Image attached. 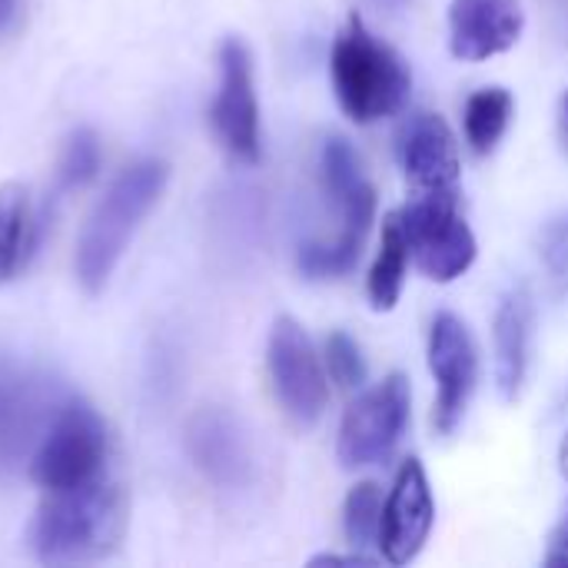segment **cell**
Returning a JSON list of instances; mask_svg holds the SVG:
<instances>
[{
  "label": "cell",
  "instance_id": "obj_2",
  "mask_svg": "<svg viewBox=\"0 0 568 568\" xmlns=\"http://www.w3.org/2000/svg\"><path fill=\"white\" fill-rule=\"evenodd\" d=\"M166 163L163 160H140L126 166L103 200L93 206L90 220L83 223V233L77 240V280L93 296L106 286L110 273L116 270L120 256L126 253V243L133 240L140 220L153 210L166 186Z\"/></svg>",
  "mask_w": 568,
  "mask_h": 568
},
{
  "label": "cell",
  "instance_id": "obj_24",
  "mask_svg": "<svg viewBox=\"0 0 568 568\" xmlns=\"http://www.w3.org/2000/svg\"><path fill=\"white\" fill-rule=\"evenodd\" d=\"M552 566H568V516L566 523L559 526L556 539H552V556H549Z\"/></svg>",
  "mask_w": 568,
  "mask_h": 568
},
{
  "label": "cell",
  "instance_id": "obj_6",
  "mask_svg": "<svg viewBox=\"0 0 568 568\" xmlns=\"http://www.w3.org/2000/svg\"><path fill=\"white\" fill-rule=\"evenodd\" d=\"M396 216L406 233L409 256L429 280L453 283L476 263V236L463 220L453 190H433Z\"/></svg>",
  "mask_w": 568,
  "mask_h": 568
},
{
  "label": "cell",
  "instance_id": "obj_7",
  "mask_svg": "<svg viewBox=\"0 0 568 568\" xmlns=\"http://www.w3.org/2000/svg\"><path fill=\"white\" fill-rule=\"evenodd\" d=\"M409 423V379L393 373L379 386L366 389L343 416L339 463L346 469H366L386 463L399 446Z\"/></svg>",
  "mask_w": 568,
  "mask_h": 568
},
{
  "label": "cell",
  "instance_id": "obj_23",
  "mask_svg": "<svg viewBox=\"0 0 568 568\" xmlns=\"http://www.w3.org/2000/svg\"><path fill=\"white\" fill-rule=\"evenodd\" d=\"M542 263L552 283V293L562 300L568 293V213L556 216L542 233Z\"/></svg>",
  "mask_w": 568,
  "mask_h": 568
},
{
  "label": "cell",
  "instance_id": "obj_16",
  "mask_svg": "<svg viewBox=\"0 0 568 568\" xmlns=\"http://www.w3.org/2000/svg\"><path fill=\"white\" fill-rule=\"evenodd\" d=\"M529 343H532V296L526 286H516L503 296L496 313V383L506 399H516L526 383Z\"/></svg>",
  "mask_w": 568,
  "mask_h": 568
},
{
  "label": "cell",
  "instance_id": "obj_10",
  "mask_svg": "<svg viewBox=\"0 0 568 568\" xmlns=\"http://www.w3.org/2000/svg\"><path fill=\"white\" fill-rule=\"evenodd\" d=\"M429 369L436 379V429L453 436L466 416V406L476 393L479 379V356L469 326L453 316L439 313L429 329Z\"/></svg>",
  "mask_w": 568,
  "mask_h": 568
},
{
  "label": "cell",
  "instance_id": "obj_25",
  "mask_svg": "<svg viewBox=\"0 0 568 568\" xmlns=\"http://www.w3.org/2000/svg\"><path fill=\"white\" fill-rule=\"evenodd\" d=\"M20 13V0H0V33H7L17 23Z\"/></svg>",
  "mask_w": 568,
  "mask_h": 568
},
{
  "label": "cell",
  "instance_id": "obj_4",
  "mask_svg": "<svg viewBox=\"0 0 568 568\" xmlns=\"http://www.w3.org/2000/svg\"><path fill=\"white\" fill-rule=\"evenodd\" d=\"M320 173H323L326 196L339 206L343 226L333 243L303 246L300 270L313 280L339 276L359 260L363 240H366V233L373 226V213H376V193H373L369 180L363 176V166H359L353 146L343 136H329L323 143Z\"/></svg>",
  "mask_w": 568,
  "mask_h": 568
},
{
  "label": "cell",
  "instance_id": "obj_1",
  "mask_svg": "<svg viewBox=\"0 0 568 568\" xmlns=\"http://www.w3.org/2000/svg\"><path fill=\"white\" fill-rule=\"evenodd\" d=\"M123 523V489L103 473L83 486L47 493L33 519V552L47 566L97 562L116 549Z\"/></svg>",
  "mask_w": 568,
  "mask_h": 568
},
{
  "label": "cell",
  "instance_id": "obj_28",
  "mask_svg": "<svg viewBox=\"0 0 568 568\" xmlns=\"http://www.w3.org/2000/svg\"><path fill=\"white\" fill-rule=\"evenodd\" d=\"M566 123H568V97H566Z\"/></svg>",
  "mask_w": 568,
  "mask_h": 568
},
{
  "label": "cell",
  "instance_id": "obj_22",
  "mask_svg": "<svg viewBox=\"0 0 568 568\" xmlns=\"http://www.w3.org/2000/svg\"><path fill=\"white\" fill-rule=\"evenodd\" d=\"M326 366H329V376L339 383V389H359L366 383L363 353L346 333H333L326 339Z\"/></svg>",
  "mask_w": 568,
  "mask_h": 568
},
{
  "label": "cell",
  "instance_id": "obj_20",
  "mask_svg": "<svg viewBox=\"0 0 568 568\" xmlns=\"http://www.w3.org/2000/svg\"><path fill=\"white\" fill-rule=\"evenodd\" d=\"M379 526H383V496L376 483H359L343 506V529L356 552L379 546Z\"/></svg>",
  "mask_w": 568,
  "mask_h": 568
},
{
  "label": "cell",
  "instance_id": "obj_18",
  "mask_svg": "<svg viewBox=\"0 0 568 568\" xmlns=\"http://www.w3.org/2000/svg\"><path fill=\"white\" fill-rule=\"evenodd\" d=\"M30 203L20 183L0 186V286L10 283L30 253Z\"/></svg>",
  "mask_w": 568,
  "mask_h": 568
},
{
  "label": "cell",
  "instance_id": "obj_5",
  "mask_svg": "<svg viewBox=\"0 0 568 568\" xmlns=\"http://www.w3.org/2000/svg\"><path fill=\"white\" fill-rule=\"evenodd\" d=\"M106 466V429L103 419L87 403H67L50 419L37 453L30 459V479L43 489H73L97 476Z\"/></svg>",
  "mask_w": 568,
  "mask_h": 568
},
{
  "label": "cell",
  "instance_id": "obj_27",
  "mask_svg": "<svg viewBox=\"0 0 568 568\" xmlns=\"http://www.w3.org/2000/svg\"><path fill=\"white\" fill-rule=\"evenodd\" d=\"M376 3H386V7H399L403 0H376Z\"/></svg>",
  "mask_w": 568,
  "mask_h": 568
},
{
  "label": "cell",
  "instance_id": "obj_19",
  "mask_svg": "<svg viewBox=\"0 0 568 568\" xmlns=\"http://www.w3.org/2000/svg\"><path fill=\"white\" fill-rule=\"evenodd\" d=\"M466 140L476 153H493L513 120V93L503 87L476 90L466 100Z\"/></svg>",
  "mask_w": 568,
  "mask_h": 568
},
{
  "label": "cell",
  "instance_id": "obj_15",
  "mask_svg": "<svg viewBox=\"0 0 568 568\" xmlns=\"http://www.w3.org/2000/svg\"><path fill=\"white\" fill-rule=\"evenodd\" d=\"M399 163L419 190H453L459 180V146L449 123L439 113H413L399 133Z\"/></svg>",
  "mask_w": 568,
  "mask_h": 568
},
{
  "label": "cell",
  "instance_id": "obj_9",
  "mask_svg": "<svg viewBox=\"0 0 568 568\" xmlns=\"http://www.w3.org/2000/svg\"><path fill=\"white\" fill-rule=\"evenodd\" d=\"M210 123L233 160H260V106L253 90V60L246 43L236 37L220 47V90L210 106Z\"/></svg>",
  "mask_w": 568,
  "mask_h": 568
},
{
  "label": "cell",
  "instance_id": "obj_13",
  "mask_svg": "<svg viewBox=\"0 0 568 568\" xmlns=\"http://www.w3.org/2000/svg\"><path fill=\"white\" fill-rule=\"evenodd\" d=\"M186 449L196 469L220 489H240L250 483L253 456L246 433L226 409H203L186 429Z\"/></svg>",
  "mask_w": 568,
  "mask_h": 568
},
{
  "label": "cell",
  "instance_id": "obj_11",
  "mask_svg": "<svg viewBox=\"0 0 568 568\" xmlns=\"http://www.w3.org/2000/svg\"><path fill=\"white\" fill-rule=\"evenodd\" d=\"M436 523V503L426 479V469L419 459H406L399 466L396 486L383 506V526H379V556L389 566H409Z\"/></svg>",
  "mask_w": 568,
  "mask_h": 568
},
{
  "label": "cell",
  "instance_id": "obj_14",
  "mask_svg": "<svg viewBox=\"0 0 568 568\" xmlns=\"http://www.w3.org/2000/svg\"><path fill=\"white\" fill-rule=\"evenodd\" d=\"M50 403L43 383L20 366L0 359V469H13L33 443H40V426Z\"/></svg>",
  "mask_w": 568,
  "mask_h": 568
},
{
  "label": "cell",
  "instance_id": "obj_3",
  "mask_svg": "<svg viewBox=\"0 0 568 568\" xmlns=\"http://www.w3.org/2000/svg\"><path fill=\"white\" fill-rule=\"evenodd\" d=\"M329 73L339 106L356 123H376L403 110L413 83L403 57L383 43L356 13L346 20L333 43Z\"/></svg>",
  "mask_w": 568,
  "mask_h": 568
},
{
  "label": "cell",
  "instance_id": "obj_17",
  "mask_svg": "<svg viewBox=\"0 0 568 568\" xmlns=\"http://www.w3.org/2000/svg\"><path fill=\"white\" fill-rule=\"evenodd\" d=\"M406 266H409V243H406V233L399 226V216L393 213L383 223V243H379L376 263H373L369 280H366V293H369L373 310L386 313L399 303L403 283H406Z\"/></svg>",
  "mask_w": 568,
  "mask_h": 568
},
{
  "label": "cell",
  "instance_id": "obj_21",
  "mask_svg": "<svg viewBox=\"0 0 568 568\" xmlns=\"http://www.w3.org/2000/svg\"><path fill=\"white\" fill-rule=\"evenodd\" d=\"M97 170H100V143H97L93 130H77L63 146L57 180L63 190H73V186L90 183L97 176Z\"/></svg>",
  "mask_w": 568,
  "mask_h": 568
},
{
  "label": "cell",
  "instance_id": "obj_26",
  "mask_svg": "<svg viewBox=\"0 0 568 568\" xmlns=\"http://www.w3.org/2000/svg\"><path fill=\"white\" fill-rule=\"evenodd\" d=\"M559 463H562V473H566V479H568V436H566V443H562V453H559Z\"/></svg>",
  "mask_w": 568,
  "mask_h": 568
},
{
  "label": "cell",
  "instance_id": "obj_8",
  "mask_svg": "<svg viewBox=\"0 0 568 568\" xmlns=\"http://www.w3.org/2000/svg\"><path fill=\"white\" fill-rule=\"evenodd\" d=\"M266 366H270L273 393H276L283 413L303 429L313 426L326 409L329 386H326L320 356H316L306 329L296 320L280 316L273 323L270 346H266Z\"/></svg>",
  "mask_w": 568,
  "mask_h": 568
},
{
  "label": "cell",
  "instance_id": "obj_12",
  "mask_svg": "<svg viewBox=\"0 0 568 568\" xmlns=\"http://www.w3.org/2000/svg\"><path fill=\"white\" fill-rule=\"evenodd\" d=\"M519 0H453L449 7V47L459 60H489L506 53L523 37Z\"/></svg>",
  "mask_w": 568,
  "mask_h": 568
}]
</instances>
